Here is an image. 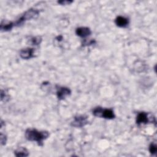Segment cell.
I'll use <instances>...</instances> for the list:
<instances>
[{"label": "cell", "instance_id": "6da1fadb", "mask_svg": "<svg viewBox=\"0 0 157 157\" xmlns=\"http://www.w3.org/2000/svg\"><path fill=\"white\" fill-rule=\"evenodd\" d=\"M49 136V133L45 131H37L36 129H27L25 131L26 139L29 141H35L39 145H43V140Z\"/></svg>", "mask_w": 157, "mask_h": 157}, {"label": "cell", "instance_id": "7a4b0ae2", "mask_svg": "<svg viewBox=\"0 0 157 157\" xmlns=\"http://www.w3.org/2000/svg\"><path fill=\"white\" fill-rule=\"evenodd\" d=\"M93 114L97 117L104 118L105 119H113L115 117L113 110L111 109H103L101 107H95L93 110Z\"/></svg>", "mask_w": 157, "mask_h": 157}, {"label": "cell", "instance_id": "3957f363", "mask_svg": "<svg viewBox=\"0 0 157 157\" xmlns=\"http://www.w3.org/2000/svg\"><path fill=\"white\" fill-rule=\"evenodd\" d=\"M39 14V11L38 10L33 9V8L30 9L28 10L26 12H25L24 14L20 18H18V20L14 24L16 26H20L27 20L37 18Z\"/></svg>", "mask_w": 157, "mask_h": 157}, {"label": "cell", "instance_id": "277c9868", "mask_svg": "<svg viewBox=\"0 0 157 157\" xmlns=\"http://www.w3.org/2000/svg\"><path fill=\"white\" fill-rule=\"evenodd\" d=\"M88 123V118L85 115H77L74 118V120L71 122L72 126L76 128H82L85 126Z\"/></svg>", "mask_w": 157, "mask_h": 157}, {"label": "cell", "instance_id": "5b68a950", "mask_svg": "<svg viewBox=\"0 0 157 157\" xmlns=\"http://www.w3.org/2000/svg\"><path fill=\"white\" fill-rule=\"evenodd\" d=\"M71 93V91L69 88L65 86H59L56 91V95L59 100L65 99L67 96H69Z\"/></svg>", "mask_w": 157, "mask_h": 157}, {"label": "cell", "instance_id": "8992f818", "mask_svg": "<svg viewBox=\"0 0 157 157\" xmlns=\"http://www.w3.org/2000/svg\"><path fill=\"white\" fill-rule=\"evenodd\" d=\"M150 121L147 113L144 112H139L136 117V123L137 125L147 124Z\"/></svg>", "mask_w": 157, "mask_h": 157}, {"label": "cell", "instance_id": "52a82bcc", "mask_svg": "<svg viewBox=\"0 0 157 157\" xmlns=\"http://www.w3.org/2000/svg\"><path fill=\"white\" fill-rule=\"evenodd\" d=\"M34 50L33 48H26L20 50V56L21 58L28 59L34 56Z\"/></svg>", "mask_w": 157, "mask_h": 157}, {"label": "cell", "instance_id": "ba28073f", "mask_svg": "<svg viewBox=\"0 0 157 157\" xmlns=\"http://www.w3.org/2000/svg\"><path fill=\"white\" fill-rule=\"evenodd\" d=\"M75 34L79 37H86L91 34V31L88 27H79L76 29Z\"/></svg>", "mask_w": 157, "mask_h": 157}, {"label": "cell", "instance_id": "9c48e42d", "mask_svg": "<svg viewBox=\"0 0 157 157\" xmlns=\"http://www.w3.org/2000/svg\"><path fill=\"white\" fill-rule=\"evenodd\" d=\"M115 23L117 26L120 28H125L128 26L129 24V20L124 17L122 16H118L115 20Z\"/></svg>", "mask_w": 157, "mask_h": 157}, {"label": "cell", "instance_id": "30bf717a", "mask_svg": "<svg viewBox=\"0 0 157 157\" xmlns=\"http://www.w3.org/2000/svg\"><path fill=\"white\" fill-rule=\"evenodd\" d=\"M14 25L15 24L11 21H2L0 25V29L2 31H8L11 30Z\"/></svg>", "mask_w": 157, "mask_h": 157}, {"label": "cell", "instance_id": "8fae6325", "mask_svg": "<svg viewBox=\"0 0 157 157\" xmlns=\"http://www.w3.org/2000/svg\"><path fill=\"white\" fill-rule=\"evenodd\" d=\"M14 154L17 157L28 156L29 155V152L26 148L24 147H20L19 148L14 151Z\"/></svg>", "mask_w": 157, "mask_h": 157}, {"label": "cell", "instance_id": "7c38bea8", "mask_svg": "<svg viewBox=\"0 0 157 157\" xmlns=\"http://www.w3.org/2000/svg\"><path fill=\"white\" fill-rule=\"evenodd\" d=\"M42 41V38L39 36H37V37H33L32 38H31L29 42L31 44V45H39Z\"/></svg>", "mask_w": 157, "mask_h": 157}, {"label": "cell", "instance_id": "4fadbf2b", "mask_svg": "<svg viewBox=\"0 0 157 157\" xmlns=\"http://www.w3.org/2000/svg\"><path fill=\"white\" fill-rule=\"evenodd\" d=\"M149 151L152 155H155L157 151V147L156 144L151 143L149 146Z\"/></svg>", "mask_w": 157, "mask_h": 157}, {"label": "cell", "instance_id": "5bb4252c", "mask_svg": "<svg viewBox=\"0 0 157 157\" xmlns=\"http://www.w3.org/2000/svg\"><path fill=\"white\" fill-rule=\"evenodd\" d=\"M9 99V97L7 94L6 93L5 91L1 90V100L4 102H7Z\"/></svg>", "mask_w": 157, "mask_h": 157}, {"label": "cell", "instance_id": "9a60e30c", "mask_svg": "<svg viewBox=\"0 0 157 157\" xmlns=\"http://www.w3.org/2000/svg\"><path fill=\"white\" fill-rule=\"evenodd\" d=\"M0 139H1V144L2 145H4L6 144V140H7V137L6 136L3 134L2 133H1L0 134Z\"/></svg>", "mask_w": 157, "mask_h": 157}, {"label": "cell", "instance_id": "2e32d148", "mask_svg": "<svg viewBox=\"0 0 157 157\" xmlns=\"http://www.w3.org/2000/svg\"><path fill=\"white\" fill-rule=\"evenodd\" d=\"M73 1H68V0H63V1H58V3L61 5H69L71 4Z\"/></svg>", "mask_w": 157, "mask_h": 157}]
</instances>
